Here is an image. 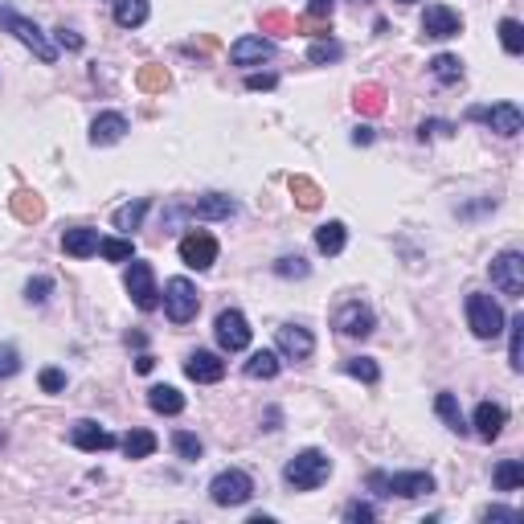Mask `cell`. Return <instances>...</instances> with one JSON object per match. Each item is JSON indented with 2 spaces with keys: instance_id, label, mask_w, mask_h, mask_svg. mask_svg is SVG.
Listing matches in <instances>:
<instances>
[{
  "instance_id": "obj_35",
  "label": "cell",
  "mask_w": 524,
  "mask_h": 524,
  "mask_svg": "<svg viewBox=\"0 0 524 524\" xmlns=\"http://www.w3.org/2000/svg\"><path fill=\"white\" fill-rule=\"evenodd\" d=\"M500 46H504L512 58H516V54H524V25H520L516 17H504V21H500Z\"/></svg>"
},
{
  "instance_id": "obj_46",
  "label": "cell",
  "mask_w": 524,
  "mask_h": 524,
  "mask_svg": "<svg viewBox=\"0 0 524 524\" xmlns=\"http://www.w3.org/2000/svg\"><path fill=\"white\" fill-rule=\"evenodd\" d=\"M41 389H46V393H62V389H66V373L62 369H41Z\"/></svg>"
},
{
  "instance_id": "obj_45",
  "label": "cell",
  "mask_w": 524,
  "mask_h": 524,
  "mask_svg": "<svg viewBox=\"0 0 524 524\" xmlns=\"http://www.w3.org/2000/svg\"><path fill=\"white\" fill-rule=\"evenodd\" d=\"M336 13V0H308V25H324Z\"/></svg>"
},
{
  "instance_id": "obj_26",
  "label": "cell",
  "mask_w": 524,
  "mask_h": 524,
  "mask_svg": "<svg viewBox=\"0 0 524 524\" xmlns=\"http://www.w3.org/2000/svg\"><path fill=\"white\" fill-rule=\"evenodd\" d=\"M115 4V25L119 30H139L148 21V0H111Z\"/></svg>"
},
{
  "instance_id": "obj_25",
  "label": "cell",
  "mask_w": 524,
  "mask_h": 524,
  "mask_svg": "<svg viewBox=\"0 0 524 524\" xmlns=\"http://www.w3.org/2000/svg\"><path fill=\"white\" fill-rule=\"evenodd\" d=\"M344 242H349V225L344 222H324L320 230H316V250L328 254V258L344 250Z\"/></svg>"
},
{
  "instance_id": "obj_47",
  "label": "cell",
  "mask_w": 524,
  "mask_h": 524,
  "mask_svg": "<svg viewBox=\"0 0 524 524\" xmlns=\"http://www.w3.org/2000/svg\"><path fill=\"white\" fill-rule=\"evenodd\" d=\"M344 520H352V524H360V520H377V508H373V504H360V500H357V504L344 508Z\"/></svg>"
},
{
  "instance_id": "obj_53",
  "label": "cell",
  "mask_w": 524,
  "mask_h": 524,
  "mask_svg": "<svg viewBox=\"0 0 524 524\" xmlns=\"http://www.w3.org/2000/svg\"><path fill=\"white\" fill-rule=\"evenodd\" d=\"M398 4H414V0H398Z\"/></svg>"
},
{
  "instance_id": "obj_4",
  "label": "cell",
  "mask_w": 524,
  "mask_h": 524,
  "mask_svg": "<svg viewBox=\"0 0 524 524\" xmlns=\"http://www.w3.org/2000/svg\"><path fill=\"white\" fill-rule=\"evenodd\" d=\"M504 324H508V316L492 295H484V292L467 295V328L476 332L479 340H495L500 332H504Z\"/></svg>"
},
{
  "instance_id": "obj_7",
  "label": "cell",
  "mask_w": 524,
  "mask_h": 524,
  "mask_svg": "<svg viewBox=\"0 0 524 524\" xmlns=\"http://www.w3.org/2000/svg\"><path fill=\"white\" fill-rule=\"evenodd\" d=\"M467 119H476V123H484L487 131H495V136H520L524 131V111L516 107V103H492V107H471L467 111Z\"/></svg>"
},
{
  "instance_id": "obj_29",
  "label": "cell",
  "mask_w": 524,
  "mask_h": 524,
  "mask_svg": "<svg viewBox=\"0 0 524 524\" xmlns=\"http://www.w3.org/2000/svg\"><path fill=\"white\" fill-rule=\"evenodd\" d=\"M352 103H357L360 115H381L385 111V87L381 82H365V87H357Z\"/></svg>"
},
{
  "instance_id": "obj_49",
  "label": "cell",
  "mask_w": 524,
  "mask_h": 524,
  "mask_svg": "<svg viewBox=\"0 0 524 524\" xmlns=\"http://www.w3.org/2000/svg\"><path fill=\"white\" fill-rule=\"evenodd\" d=\"M275 82H279L275 74H250V78H246V90H271Z\"/></svg>"
},
{
  "instance_id": "obj_6",
  "label": "cell",
  "mask_w": 524,
  "mask_h": 524,
  "mask_svg": "<svg viewBox=\"0 0 524 524\" xmlns=\"http://www.w3.org/2000/svg\"><path fill=\"white\" fill-rule=\"evenodd\" d=\"M197 311H201V295H197V287L189 279H168L165 283V316L173 324H189L197 320Z\"/></svg>"
},
{
  "instance_id": "obj_1",
  "label": "cell",
  "mask_w": 524,
  "mask_h": 524,
  "mask_svg": "<svg viewBox=\"0 0 524 524\" xmlns=\"http://www.w3.org/2000/svg\"><path fill=\"white\" fill-rule=\"evenodd\" d=\"M332 476V459L324 455V451H300L295 459H287V467H283V484L295 487V492H316L320 484H328Z\"/></svg>"
},
{
  "instance_id": "obj_24",
  "label": "cell",
  "mask_w": 524,
  "mask_h": 524,
  "mask_svg": "<svg viewBox=\"0 0 524 524\" xmlns=\"http://www.w3.org/2000/svg\"><path fill=\"white\" fill-rule=\"evenodd\" d=\"M148 406H152L156 414H181V410H185V393L176 385H152L148 389Z\"/></svg>"
},
{
  "instance_id": "obj_9",
  "label": "cell",
  "mask_w": 524,
  "mask_h": 524,
  "mask_svg": "<svg viewBox=\"0 0 524 524\" xmlns=\"http://www.w3.org/2000/svg\"><path fill=\"white\" fill-rule=\"evenodd\" d=\"M123 287H127V295H131V303H136L139 311H156V308H160V292H156L152 262L131 258V266H127V275H123Z\"/></svg>"
},
{
  "instance_id": "obj_51",
  "label": "cell",
  "mask_w": 524,
  "mask_h": 524,
  "mask_svg": "<svg viewBox=\"0 0 524 524\" xmlns=\"http://www.w3.org/2000/svg\"><path fill=\"white\" fill-rule=\"evenodd\" d=\"M352 144H373V127H365V123H360L357 131H352Z\"/></svg>"
},
{
  "instance_id": "obj_30",
  "label": "cell",
  "mask_w": 524,
  "mask_h": 524,
  "mask_svg": "<svg viewBox=\"0 0 524 524\" xmlns=\"http://www.w3.org/2000/svg\"><path fill=\"white\" fill-rule=\"evenodd\" d=\"M435 410H438V418L447 422V430H455V435H467V418H463V410H459V398H455V393H438V398H435Z\"/></svg>"
},
{
  "instance_id": "obj_16",
  "label": "cell",
  "mask_w": 524,
  "mask_h": 524,
  "mask_svg": "<svg viewBox=\"0 0 524 524\" xmlns=\"http://www.w3.org/2000/svg\"><path fill=\"white\" fill-rule=\"evenodd\" d=\"M275 58V41L262 38V33H250V38H238L230 46V62L233 66H262V62Z\"/></svg>"
},
{
  "instance_id": "obj_14",
  "label": "cell",
  "mask_w": 524,
  "mask_h": 524,
  "mask_svg": "<svg viewBox=\"0 0 524 524\" xmlns=\"http://www.w3.org/2000/svg\"><path fill=\"white\" fill-rule=\"evenodd\" d=\"M70 443H74L78 451H87V455H98V451L119 447V438L111 435L107 427L90 422V418H82V422H74V427H70Z\"/></svg>"
},
{
  "instance_id": "obj_19",
  "label": "cell",
  "mask_w": 524,
  "mask_h": 524,
  "mask_svg": "<svg viewBox=\"0 0 524 524\" xmlns=\"http://www.w3.org/2000/svg\"><path fill=\"white\" fill-rule=\"evenodd\" d=\"M123 136H127V119L119 115V111H103V115H95V123H90V144L95 148H111Z\"/></svg>"
},
{
  "instance_id": "obj_22",
  "label": "cell",
  "mask_w": 524,
  "mask_h": 524,
  "mask_svg": "<svg viewBox=\"0 0 524 524\" xmlns=\"http://www.w3.org/2000/svg\"><path fill=\"white\" fill-rule=\"evenodd\" d=\"M279 369H283V360H279V352H271V349L250 352V360L242 365V373L250 381H271V377H279Z\"/></svg>"
},
{
  "instance_id": "obj_28",
  "label": "cell",
  "mask_w": 524,
  "mask_h": 524,
  "mask_svg": "<svg viewBox=\"0 0 524 524\" xmlns=\"http://www.w3.org/2000/svg\"><path fill=\"white\" fill-rule=\"evenodd\" d=\"M119 447H123L127 459H148L156 447H160V443H156L152 430H127V435L119 438Z\"/></svg>"
},
{
  "instance_id": "obj_48",
  "label": "cell",
  "mask_w": 524,
  "mask_h": 524,
  "mask_svg": "<svg viewBox=\"0 0 524 524\" xmlns=\"http://www.w3.org/2000/svg\"><path fill=\"white\" fill-rule=\"evenodd\" d=\"M479 520H520V512H516V508L492 504V508H484V512H479Z\"/></svg>"
},
{
  "instance_id": "obj_37",
  "label": "cell",
  "mask_w": 524,
  "mask_h": 524,
  "mask_svg": "<svg viewBox=\"0 0 524 524\" xmlns=\"http://www.w3.org/2000/svg\"><path fill=\"white\" fill-rule=\"evenodd\" d=\"M173 451L185 459V463H197V459L205 455V443L197 435H189V430H176V435H173Z\"/></svg>"
},
{
  "instance_id": "obj_21",
  "label": "cell",
  "mask_w": 524,
  "mask_h": 524,
  "mask_svg": "<svg viewBox=\"0 0 524 524\" xmlns=\"http://www.w3.org/2000/svg\"><path fill=\"white\" fill-rule=\"evenodd\" d=\"M98 230H90V225H74V230L62 233V250L70 254V258H90V254H98Z\"/></svg>"
},
{
  "instance_id": "obj_17",
  "label": "cell",
  "mask_w": 524,
  "mask_h": 524,
  "mask_svg": "<svg viewBox=\"0 0 524 524\" xmlns=\"http://www.w3.org/2000/svg\"><path fill=\"white\" fill-rule=\"evenodd\" d=\"M275 344H279V357H287V360H308L316 352V336L303 324H283Z\"/></svg>"
},
{
  "instance_id": "obj_11",
  "label": "cell",
  "mask_w": 524,
  "mask_h": 524,
  "mask_svg": "<svg viewBox=\"0 0 524 524\" xmlns=\"http://www.w3.org/2000/svg\"><path fill=\"white\" fill-rule=\"evenodd\" d=\"M214 336H217V344H222L225 352H246L250 349V324H246V316L238 308L217 311Z\"/></svg>"
},
{
  "instance_id": "obj_42",
  "label": "cell",
  "mask_w": 524,
  "mask_h": 524,
  "mask_svg": "<svg viewBox=\"0 0 524 524\" xmlns=\"http://www.w3.org/2000/svg\"><path fill=\"white\" fill-rule=\"evenodd\" d=\"M262 33H279V38H287V33H295V21L287 17V13H262Z\"/></svg>"
},
{
  "instance_id": "obj_31",
  "label": "cell",
  "mask_w": 524,
  "mask_h": 524,
  "mask_svg": "<svg viewBox=\"0 0 524 524\" xmlns=\"http://www.w3.org/2000/svg\"><path fill=\"white\" fill-rule=\"evenodd\" d=\"M504 328H508V365L520 373L524 369V316H512Z\"/></svg>"
},
{
  "instance_id": "obj_2",
  "label": "cell",
  "mask_w": 524,
  "mask_h": 524,
  "mask_svg": "<svg viewBox=\"0 0 524 524\" xmlns=\"http://www.w3.org/2000/svg\"><path fill=\"white\" fill-rule=\"evenodd\" d=\"M0 30L13 33L21 46H30L33 54H38V62H46V66H54V62H58V46H54V41H49L30 17H21L17 9H0Z\"/></svg>"
},
{
  "instance_id": "obj_52",
  "label": "cell",
  "mask_w": 524,
  "mask_h": 524,
  "mask_svg": "<svg viewBox=\"0 0 524 524\" xmlns=\"http://www.w3.org/2000/svg\"><path fill=\"white\" fill-rule=\"evenodd\" d=\"M136 369H139V373H152V369H156V357H148V352H144V357L136 360Z\"/></svg>"
},
{
  "instance_id": "obj_38",
  "label": "cell",
  "mask_w": 524,
  "mask_h": 524,
  "mask_svg": "<svg viewBox=\"0 0 524 524\" xmlns=\"http://www.w3.org/2000/svg\"><path fill=\"white\" fill-rule=\"evenodd\" d=\"M98 254L107 262H131L136 258V246L127 242V238H103V242H98Z\"/></svg>"
},
{
  "instance_id": "obj_50",
  "label": "cell",
  "mask_w": 524,
  "mask_h": 524,
  "mask_svg": "<svg viewBox=\"0 0 524 524\" xmlns=\"http://www.w3.org/2000/svg\"><path fill=\"white\" fill-rule=\"evenodd\" d=\"M58 41L66 49H82V38H78V33H70V30H58Z\"/></svg>"
},
{
  "instance_id": "obj_43",
  "label": "cell",
  "mask_w": 524,
  "mask_h": 524,
  "mask_svg": "<svg viewBox=\"0 0 524 524\" xmlns=\"http://www.w3.org/2000/svg\"><path fill=\"white\" fill-rule=\"evenodd\" d=\"M49 292H54V279H49V275H38V279L25 283V300L30 303H46Z\"/></svg>"
},
{
  "instance_id": "obj_41",
  "label": "cell",
  "mask_w": 524,
  "mask_h": 524,
  "mask_svg": "<svg viewBox=\"0 0 524 524\" xmlns=\"http://www.w3.org/2000/svg\"><path fill=\"white\" fill-rule=\"evenodd\" d=\"M136 82H139V90H148V95H152V90H165L168 87V70L165 66H144Z\"/></svg>"
},
{
  "instance_id": "obj_33",
  "label": "cell",
  "mask_w": 524,
  "mask_h": 524,
  "mask_svg": "<svg viewBox=\"0 0 524 524\" xmlns=\"http://www.w3.org/2000/svg\"><path fill=\"white\" fill-rule=\"evenodd\" d=\"M430 74H435L443 87H451V82H463V62H459L455 54H438V58L430 62Z\"/></svg>"
},
{
  "instance_id": "obj_36",
  "label": "cell",
  "mask_w": 524,
  "mask_h": 524,
  "mask_svg": "<svg viewBox=\"0 0 524 524\" xmlns=\"http://www.w3.org/2000/svg\"><path fill=\"white\" fill-rule=\"evenodd\" d=\"M344 373H349V377H357V381H365V385H377V381H381V369H377V360H373V357L344 360Z\"/></svg>"
},
{
  "instance_id": "obj_23",
  "label": "cell",
  "mask_w": 524,
  "mask_h": 524,
  "mask_svg": "<svg viewBox=\"0 0 524 524\" xmlns=\"http://www.w3.org/2000/svg\"><path fill=\"white\" fill-rule=\"evenodd\" d=\"M148 209H152V201H148V197H136V201L119 205L115 214H111V222H115V230L131 233V230H139V222L148 217Z\"/></svg>"
},
{
  "instance_id": "obj_12",
  "label": "cell",
  "mask_w": 524,
  "mask_h": 524,
  "mask_svg": "<svg viewBox=\"0 0 524 524\" xmlns=\"http://www.w3.org/2000/svg\"><path fill=\"white\" fill-rule=\"evenodd\" d=\"M332 324H336L340 336H349V340H365L373 336V328H377V316H373L369 303H360V300H349L344 308L332 316Z\"/></svg>"
},
{
  "instance_id": "obj_39",
  "label": "cell",
  "mask_w": 524,
  "mask_h": 524,
  "mask_svg": "<svg viewBox=\"0 0 524 524\" xmlns=\"http://www.w3.org/2000/svg\"><path fill=\"white\" fill-rule=\"evenodd\" d=\"M340 58H344V46H340V41H311V49H308V62H316V66L340 62Z\"/></svg>"
},
{
  "instance_id": "obj_18",
  "label": "cell",
  "mask_w": 524,
  "mask_h": 524,
  "mask_svg": "<svg viewBox=\"0 0 524 524\" xmlns=\"http://www.w3.org/2000/svg\"><path fill=\"white\" fill-rule=\"evenodd\" d=\"M185 373H189V381H197V385H214V381L225 377V360L209 349H193L185 357Z\"/></svg>"
},
{
  "instance_id": "obj_40",
  "label": "cell",
  "mask_w": 524,
  "mask_h": 524,
  "mask_svg": "<svg viewBox=\"0 0 524 524\" xmlns=\"http://www.w3.org/2000/svg\"><path fill=\"white\" fill-rule=\"evenodd\" d=\"M308 262L300 258V254H287V258H279L275 262V275H279V279H308Z\"/></svg>"
},
{
  "instance_id": "obj_8",
  "label": "cell",
  "mask_w": 524,
  "mask_h": 524,
  "mask_svg": "<svg viewBox=\"0 0 524 524\" xmlns=\"http://www.w3.org/2000/svg\"><path fill=\"white\" fill-rule=\"evenodd\" d=\"M233 214H238V201H233V197H225V193H205L201 201H193V205H176V209H168L165 225H168V222H176V217H201V222H230Z\"/></svg>"
},
{
  "instance_id": "obj_15",
  "label": "cell",
  "mask_w": 524,
  "mask_h": 524,
  "mask_svg": "<svg viewBox=\"0 0 524 524\" xmlns=\"http://www.w3.org/2000/svg\"><path fill=\"white\" fill-rule=\"evenodd\" d=\"M422 33L427 38H459L463 33V17H459L455 9H447V4H427V13H422Z\"/></svg>"
},
{
  "instance_id": "obj_10",
  "label": "cell",
  "mask_w": 524,
  "mask_h": 524,
  "mask_svg": "<svg viewBox=\"0 0 524 524\" xmlns=\"http://www.w3.org/2000/svg\"><path fill=\"white\" fill-rule=\"evenodd\" d=\"M492 287L504 292L508 300H520L524 295V254L520 250H504L492 262Z\"/></svg>"
},
{
  "instance_id": "obj_32",
  "label": "cell",
  "mask_w": 524,
  "mask_h": 524,
  "mask_svg": "<svg viewBox=\"0 0 524 524\" xmlns=\"http://www.w3.org/2000/svg\"><path fill=\"white\" fill-rule=\"evenodd\" d=\"M292 197L300 209H320V201H324L320 185H316L311 176H292Z\"/></svg>"
},
{
  "instance_id": "obj_13",
  "label": "cell",
  "mask_w": 524,
  "mask_h": 524,
  "mask_svg": "<svg viewBox=\"0 0 524 524\" xmlns=\"http://www.w3.org/2000/svg\"><path fill=\"white\" fill-rule=\"evenodd\" d=\"M217 238L214 233H205V230H193V233H185L181 238V262H185L189 271H209L217 262Z\"/></svg>"
},
{
  "instance_id": "obj_27",
  "label": "cell",
  "mask_w": 524,
  "mask_h": 524,
  "mask_svg": "<svg viewBox=\"0 0 524 524\" xmlns=\"http://www.w3.org/2000/svg\"><path fill=\"white\" fill-rule=\"evenodd\" d=\"M9 205H13V214H17L21 222H41V217H46V205H41V197L30 193V189H17V193L9 197Z\"/></svg>"
},
{
  "instance_id": "obj_34",
  "label": "cell",
  "mask_w": 524,
  "mask_h": 524,
  "mask_svg": "<svg viewBox=\"0 0 524 524\" xmlns=\"http://www.w3.org/2000/svg\"><path fill=\"white\" fill-rule=\"evenodd\" d=\"M524 484V463L520 459H504V463L495 467V487L500 492H516Z\"/></svg>"
},
{
  "instance_id": "obj_5",
  "label": "cell",
  "mask_w": 524,
  "mask_h": 524,
  "mask_svg": "<svg viewBox=\"0 0 524 524\" xmlns=\"http://www.w3.org/2000/svg\"><path fill=\"white\" fill-rule=\"evenodd\" d=\"M250 495H254V479L246 476V471H238V467L217 471L214 484H209V500H214L217 508H242Z\"/></svg>"
},
{
  "instance_id": "obj_3",
  "label": "cell",
  "mask_w": 524,
  "mask_h": 524,
  "mask_svg": "<svg viewBox=\"0 0 524 524\" xmlns=\"http://www.w3.org/2000/svg\"><path fill=\"white\" fill-rule=\"evenodd\" d=\"M369 487L377 495H401V500H418V495H430V492H435V476H430V471H398V476L373 471Z\"/></svg>"
},
{
  "instance_id": "obj_44",
  "label": "cell",
  "mask_w": 524,
  "mask_h": 524,
  "mask_svg": "<svg viewBox=\"0 0 524 524\" xmlns=\"http://www.w3.org/2000/svg\"><path fill=\"white\" fill-rule=\"evenodd\" d=\"M17 373H21V357H17V349H13V344H0V381L17 377Z\"/></svg>"
},
{
  "instance_id": "obj_20",
  "label": "cell",
  "mask_w": 524,
  "mask_h": 524,
  "mask_svg": "<svg viewBox=\"0 0 524 524\" xmlns=\"http://www.w3.org/2000/svg\"><path fill=\"white\" fill-rule=\"evenodd\" d=\"M476 435L484 438V443H495V438L504 435V422H508V414H504V406H495V401H479L476 406Z\"/></svg>"
}]
</instances>
